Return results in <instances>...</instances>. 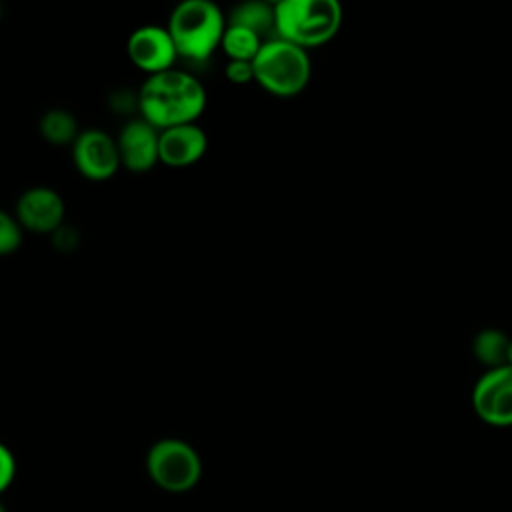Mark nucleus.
I'll return each instance as SVG.
<instances>
[{"label":"nucleus","mask_w":512,"mask_h":512,"mask_svg":"<svg viewBox=\"0 0 512 512\" xmlns=\"http://www.w3.org/2000/svg\"><path fill=\"white\" fill-rule=\"evenodd\" d=\"M264 40L240 26H230L226 24L220 48L224 50V54L228 56V60H240V62H252L256 58V54L260 52Z\"/></svg>","instance_id":"obj_14"},{"label":"nucleus","mask_w":512,"mask_h":512,"mask_svg":"<svg viewBox=\"0 0 512 512\" xmlns=\"http://www.w3.org/2000/svg\"><path fill=\"white\" fill-rule=\"evenodd\" d=\"M146 472L150 480L170 494L192 490L202 476L198 452L184 440L162 438L146 454Z\"/></svg>","instance_id":"obj_5"},{"label":"nucleus","mask_w":512,"mask_h":512,"mask_svg":"<svg viewBox=\"0 0 512 512\" xmlns=\"http://www.w3.org/2000/svg\"><path fill=\"white\" fill-rule=\"evenodd\" d=\"M508 344H510V338L502 330L488 328V330H482L476 334V338L472 342V350H474V356L482 364H486L490 368H498V366L506 364Z\"/></svg>","instance_id":"obj_15"},{"label":"nucleus","mask_w":512,"mask_h":512,"mask_svg":"<svg viewBox=\"0 0 512 512\" xmlns=\"http://www.w3.org/2000/svg\"><path fill=\"white\" fill-rule=\"evenodd\" d=\"M16 476V460L12 450L0 442V494L12 484Z\"/></svg>","instance_id":"obj_17"},{"label":"nucleus","mask_w":512,"mask_h":512,"mask_svg":"<svg viewBox=\"0 0 512 512\" xmlns=\"http://www.w3.org/2000/svg\"><path fill=\"white\" fill-rule=\"evenodd\" d=\"M472 408L492 426H512V366L504 364L484 372L472 390Z\"/></svg>","instance_id":"obj_6"},{"label":"nucleus","mask_w":512,"mask_h":512,"mask_svg":"<svg viewBox=\"0 0 512 512\" xmlns=\"http://www.w3.org/2000/svg\"><path fill=\"white\" fill-rule=\"evenodd\" d=\"M224 76H226V80H230L232 84H246V82L254 80L252 62L228 60V64H226V68H224Z\"/></svg>","instance_id":"obj_18"},{"label":"nucleus","mask_w":512,"mask_h":512,"mask_svg":"<svg viewBox=\"0 0 512 512\" xmlns=\"http://www.w3.org/2000/svg\"><path fill=\"white\" fill-rule=\"evenodd\" d=\"M16 220L24 230L30 232H56L64 220V200L54 188H28L16 202Z\"/></svg>","instance_id":"obj_9"},{"label":"nucleus","mask_w":512,"mask_h":512,"mask_svg":"<svg viewBox=\"0 0 512 512\" xmlns=\"http://www.w3.org/2000/svg\"><path fill=\"white\" fill-rule=\"evenodd\" d=\"M0 512H8V510L4 508V504H2V502H0Z\"/></svg>","instance_id":"obj_20"},{"label":"nucleus","mask_w":512,"mask_h":512,"mask_svg":"<svg viewBox=\"0 0 512 512\" xmlns=\"http://www.w3.org/2000/svg\"><path fill=\"white\" fill-rule=\"evenodd\" d=\"M128 58L132 64L150 76L172 70L178 60L176 46L162 26H140L136 28L126 44Z\"/></svg>","instance_id":"obj_8"},{"label":"nucleus","mask_w":512,"mask_h":512,"mask_svg":"<svg viewBox=\"0 0 512 512\" xmlns=\"http://www.w3.org/2000/svg\"><path fill=\"white\" fill-rule=\"evenodd\" d=\"M254 82L274 96H296L310 80V58L304 48L282 38L264 40L252 60Z\"/></svg>","instance_id":"obj_4"},{"label":"nucleus","mask_w":512,"mask_h":512,"mask_svg":"<svg viewBox=\"0 0 512 512\" xmlns=\"http://www.w3.org/2000/svg\"><path fill=\"white\" fill-rule=\"evenodd\" d=\"M22 244V226L16 216H10L0 210V256L12 254Z\"/></svg>","instance_id":"obj_16"},{"label":"nucleus","mask_w":512,"mask_h":512,"mask_svg":"<svg viewBox=\"0 0 512 512\" xmlns=\"http://www.w3.org/2000/svg\"><path fill=\"white\" fill-rule=\"evenodd\" d=\"M40 134L46 142L54 144V146H66V144H74L76 138L80 136L78 130V120L74 118L72 112L64 110V108H52L46 110L40 118Z\"/></svg>","instance_id":"obj_13"},{"label":"nucleus","mask_w":512,"mask_h":512,"mask_svg":"<svg viewBox=\"0 0 512 512\" xmlns=\"http://www.w3.org/2000/svg\"><path fill=\"white\" fill-rule=\"evenodd\" d=\"M160 130L148 124L144 118L124 124L116 138L120 164L130 172H146L160 162Z\"/></svg>","instance_id":"obj_10"},{"label":"nucleus","mask_w":512,"mask_h":512,"mask_svg":"<svg viewBox=\"0 0 512 512\" xmlns=\"http://www.w3.org/2000/svg\"><path fill=\"white\" fill-rule=\"evenodd\" d=\"M208 148L206 132L196 124H182L160 130V162L172 168L196 164Z\"/></svg>","instance_id":"obj_11"},{"label":"nucleus","mask_w":512,"mask_h":512,"mask_svg":"<svg viewBox=\"0 0 512 512\" xmlns=\"http://www.w3.org/2000/svg\"><path fill=\"white\" fill-rule=\"evenodd\" d=\"M506 364H508V366H512V340H510V344H508V354H506Z\"/></svg>","instance_id":"obj_19"},{"label":"nucleus","mask_w":512,"mask_h":512,"mask_svg":"<svg viewBox=\"0 0 512 512\" xmlns=\"http://www.w3.org/2000/svg\"><path fill=\"white\" fill-rule=\"evenodd\" d=\"M72 158L76 170L94 182L108 180L120 166L116 140L102 130H84L72 144Z\"/></svg>","instance_id":"obj_7"},{"label":"nucleus","mask_w":512,"mask_h":512,"mask_svg":"<svg viewBox=\"0 0 512 512\" xmlns=\"http://www.w3.org/2000/svg\"><path fill=\"white\" fill-rule=\"evenodd\" d=\"M276 38L300 48L328 42L342 24V6L336 0H282L274 4Z\"/></svg>","instance_id":"obj_3"},{"label":"nucleus","mask_w":512,"mask_h":512,"mask_svg":"<svg viewBox=\"0 0 512 512\" xmlns=\"http://www.w3.org/2000/svg\"><path fill=\"white\" fill-rule=\"evenodd\" d=\"M226 24L246 28L260 38L268 36L270 32H276V16H274V4L250 0L242 2L236 8H232Z\"/></svg>","instance_id":"obj_12"},{"label":"nucleus","mask_w":512,"mask_h":512,"mask_svg":"<svg viewBox=\"0 0 512 512\" xmlns=\"http://www.w3.org/2000/svg\"><path fill=\"white\" fill-rule=\"evenodd\" d=\"M166 30L176 46L178 58L204 62L220 46L226 18L208 0H186L172 10Z\"/></svg>","instance_id":"obj_2"},{"label":"nucleus","mask_w":512,"mask_h":512,"mask_svg":"<svg viewBox=\"0 0 512 512\" xmlns=\"http://www.w3.org/2000/svg\"><path fill=\"white\" fill-rule=\"evenodd\" d=\"M204 108V86L192 74L178 68L148 76L138 90V110L156 130L194 124Z\"/></svg>","instance_id":"obj_1"}]
</instances>
